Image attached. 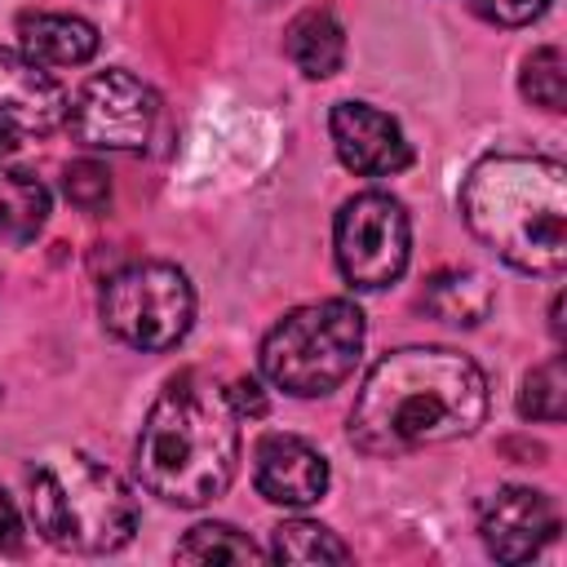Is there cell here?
<instances>
[{
  "instance_id": "obj_25",
  "label": "cell",
  "mask_w": 567,
  "mask_h": 567,
  "mask_svg": "<svg viewBox=\"0 0 567 567\" xmlns=\"http://www.w3.org/2000/svg\"><path fill=\"white\" fill-rule=\"evenodd\" d=\"M13 151H18V133H13L9 124H0V164H4Z\"/></svg>"
},
{
  "instance_id": "obj_6",
  "label": "cell",
  "mask_w": 567,
  "mask_h": 567,
  "mask_svg": "<svg viewBox=\"0 0 567 567\" xmlns=\"http://www.w3.org/2000/svg\"><path fill=\"white\" fill-rule=\"evenodd\" d=\"M102 328L133 350H168L195 323L190 279L168 261H133L102 284Z\"/></svg>"
},
{
  "instance_id": "obj_3",
  "label": "cell",
  "mask_w": 567,
  "mask_h": 567,
  "mask_svg": "<svg viewBox=\"0 0 567 567\" xmlns=\"http://www.w3.org/2000/svg\"><path fill=\"white\" fill-rule=\"evenodd\" d=\"M461 213L505 266L558 275L567 261V168L545 155H483L465 186Z\"/></svg>"
},
{
  "instance_id": "obj_13",
  "label": "cell",
  "mask_w": 567,
  "mask_h": 567,
  "mask_svg": "<svg viewBox=\"0 0 567 567\" xmlns=\"http://www.w3.org/2000/svg\"><path fill=\"white\" fill-rule=\"evenodd\" d=\"M18 49L40 62L44 71L84 66L97 53V27L75 13H22L18 18Z\"/></svg>"
},
{
  "instance_id": "obj_20",
  "label": "cell",
  "mask_w": 567,
  "mask_h": 567,
  "mask_svg": "<svg viewBox=\"0 0 567 567\" xmlns=\"http://www.w3.org/2000/svg\"><path fill=\"white\" fill-rule=\"evenodd\" d=\"M563 408H567V368H563V354H554V359L536 363V368L523 377L518 416H523V421L558 425V421H563Z\"/></svg>"
},
{
  "instance_id": "obj_22",
  "label": "cell",
  "mask_w": 567,
  "mask_h": 567,
  "mask_svg": "<svg viewBox=\"0 0 567 567\" xmlns=\"http://www.w3.org/2000/svg\"><path fill=\"white\" fill-rule=\"evenodd\" d=\"M474 9L487 18V22H501V27H527L532 18H540L549 9V0H474Z\"/></svg>"
},
{
  "instance_id": "obj_9",
  "label": "cell",
  "mask_w": 567,
  "mask_h": 567,
  "mask_svg": "<svg viewBox=\"0 0 567 567\" xmlns=\"http://www.w3.org/2000/svg\"><path fill=\"white\" fill-rule=\"evenodd\" d=\"M337 159L359 177H394L412 164V146L394 115L368 102H337L328 115Z\"/></svg>"
},
{
  "instance_id": "obj_19",
  "label": "cell",
  "mask_w": 567,
  "mask_h": 567,
  "mask_svg": "<svg viewBox=\"0 0 567 567\" xmlns=\"http://www.w3.org/2000/svg\"><path fill=\"white\" fill-rule=\"evenodd\" d=\"M266 554L230 523H199L177 545V563H261Z\"/></svg>"
},
{
  "instance_id": "obj_11",
  "label": "cell",
  "mask_w": 567,
  "mask_h": 567,
  "mask_svg": "<svg viewBox=\"0 0 567 567\" xmlns=\"http://www.w3.org/2000/svg\"><path fill=\"white\" fill-rule=\"evenodd\" d=\"M328 461L297 434H266L252 452V483L270 505L306 509L328 492Z\"/></svg>"
},
{
  "instance_id": "obj_2",
  "label": "cell",
  "mask_w": 567,
  "mask_h": 567,
  "mask_svg": "<svg viewBox=\"0 0 567 567\" xmlns=\"http://www.w3.org/2000/svg\"><path fill=\"white\" fill-rule=\"evenodd\" d=\"M137 483L177 509L217 501L239 470V408L204 372L173 377L137 439Z\"/></svg>"
},
{
  "instance_id": "obj_24",
  "label": "cell",
  "mask_w": 567,
  "mask_h": 567,
  "mask_svg": "<svg viewBox=\"0 0 567 567\" xmlns=\"http://www.w3.org/2000/svg\"><path fill=\"white\" fill-rule=\"evenodd\" d=\"M230 399H235L239 416H244V412H252V416L266 412V399H261V385H257V381H239V385L230 390Z\"/></svg>"
},
{
  "instance_id": "obj_14",
  "label": "cell",
  "mask_w": 567,
  "mask_h": 567,
  "mask_svg": "<svg viewBox=\"0 0 567 567\" xmlns=\"http://www.w3.org/2000/svg\"><path fill=\"white\" fill-rule=\"evenodd\" d=\"M284 53L292 58V66L306 80H328L346 62V31L328 9H306V13H297L288 22Z\"/></svg>"
},
{
  "instance_id": "obj_7",
  "label": "cell",
  "mask_w": 567,
  "mask_h": 567,
  "mask_svg": "<svg viewBox=\"0 0 567 567\" xmlns=\"http://www.w3.org/2000/svg\"><path fill=\"white\" fill-rule=\"evenodd\" d=\"M332 248H337V270L346 275L350 288L363 292L390 288L408 270V252H412L408 208L385 190H363L346 199L337 213Z\"/></svg>"
},
{
  "instance_id": "obj_1",
  "label": "cell",
  "mask_w": 567,
  "mask_h": 567,
  "mask_svg": "<svg viewBox=\"0 0 567 567\" xmlns=\"http://www.w3.org/2000/svg\"><path fill=\"white\" fill-rule=\"evenodd\" d=\"M483 416L487 377L470 354L447 346H403L363 377L350 408V443L368 456H403L465 439Z\"/></svg>"
},
{
  "instance_id": "obj_10",
  "label": "cell",
  "mask_w": 567,
  "mask_h": 567,
  "mask_svg": "<svg viewBox=\"0 0 567 567\" xmlns=\"http://www.w3.org/2000/svg\"><path fill=\"white\" fill-rule=\"evenodd\" d=\"M478 532L496 563H527L558 536V505L536 487H501L487 501Z\"/></svg>"
},
{
  "instance_id": "obj_12",
  "label": "cell",
  "mask_w": 567,
  "mask_h": 567,
  "mask_svg": "<svg viewBox=\"0 0 567 567\" xmlns=\"http://www.w3.org/2000/svg\"><path fill=\"white\" fill-rule=\"evenodd\" d=\"M66 89L40 62H31L22 49H0V124L13 133H53L66 124Z\"/></svg>"
},
{
  "instance_id": "obj_8",
  "label": "cell",
  "mask_w": 567,
  "mask_h": 567,
  "mask_svg": "<svg viewBox=\"0 0 567 567\" xmlns=\"http://www.w3.org/2000/svg\"><path fill=\"white\" fill-rule=\"evenodd\" d=\"M66 124L93 151H142L159 124V97L137 75L111 66L80 84Z\"/></svg>"
},
{
  "instance_id": "obj_15",
  "label": "cell",
  "mask_w": 567,
  "mask_h": 567,
  "mask_svg": "<svg viewBox=\"0 0 567 567\" xmlns=\"http://www.w3.org/2000/svg\"><path fill=\"white\" fill-rule=\"evenodd\" d=\"M492 284L478 275V270H439L425 292H421V306L425 315H434L439 323H452V328H474L492 315Z\"/></svg>"
},
{
  "instance_id": "obj_5",
  "label": "cell",
  "mask_w": 567,
  "mask_h": 567,
  "mask_svg": "<svg viewBox=\"0 0 567 567\" xmlns=\"http://www.w3.org/2000/svg\"><path fill=\"white\" fill-rule=\"evenodd\" d=\"M363 354V315L354 301L328 297L288 310L261 341V377L292 394L319 399L354 377Z\"/></svg>"
},
{
  "instance_id": "obj_21",
  "label": "cell",
  "mask_w": 567,
  "mask_h": 567,
  "mask_svg": "<svg viewBox=\"0 0 567 567\" xmlns=\"http://www.w3.org/2000/svg\"><path fill=\"white\" fill-rule=\"evenodd\" d=\"M62 190H66V199H71L75 208L97 213V208H106V199H111V177H106V168H102L97 159H75V164H66V173H62Z\"/></svg>"
},
{
  "instance_id": "obj_16",
  "label": "cell",
  "mask_w": 567,
  "mask_h": 567,
  "mask_svg": "<svg viewBox=\"0 0 567 567\" xmlns=\"http://www.w3.org/2000/svg\"><path fill=\"white\" fill-rule=\"evenodd\" d=\"M49 221V190L31 173L0 168V239L31 244Z\"/></svg>"
},
{
  "instance_id": "obj_17",
  "label": "cell",
  "mask_w": 567,
  "mask_h": 567,
  "mask_svg": "<svg viewBox=\"0 0 567 567\" xmlns=\"http://www.w3.org/2000/svg\"><path fill=\"white\" fill-rule=\"evenodd\" d=\"M270 558L279 563H350V545L337 540L323 523L310 518H288L270 532Z\"/></svg>"
},
{
  "instance_id": "obj_4",
  "label": "cell",
  "mask_w": 567,
  "mask_h": 567,
  "mask_svg": "<svg viewBox=\"0 0 567 567\" xmlns=\"http://www.w3.org/2000/svg\"><path fill=\"white\" fill-rule=\"evenodd\" d=\"M31 527L66 554H115L137 532V501L93 456H66L27 474Z\"/></svg>"
},
{
  "instance_id": "obj_18",
  "label": "cell",
  "mask_w": 567,
  "mask_h": 567,
  "mask_svg": "<svg viewBox=\"0 0 567 567\" xmlns=\"http://www.w3.org/2000/svg\"><path fill=\"white\" fill-rule=\"evenodd\" d=\"M518 89L532 106L558 115L567 106V58L558 44H540L523 58V75H518Z\"/></svg>"
},
{
  "instance_id": "obj_23",
  "label": "cell",
  "mask_w": 567,
  "mask_h": 567,
  "mask_svg": "<svg viewBox=\"0 0 567 567\" xmlns=\"http://www.w3.org/2000/svg\"><path fill=\"white\" fill-rule=\"evenodd\" d=\"M22 540H27L22 518H18L13 501L0 492V554H22Z\"/></svg>"
}]
</instances>
